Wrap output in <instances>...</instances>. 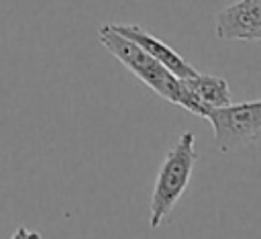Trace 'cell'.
<instances>
[{"label":"cell","instance_id":"obj_1","mask_svg":"<svg viewBox=\"0 0 261 239\" xmlns=\"http://www.w3.org/2000/svg\"><path fill=\"white\" fill-rule=\"evenodd\" d=\"M98 39L110 55H114L130 74H135L145 86H149L163 100H167L171 104H177V106L186 108L188 112H192L196 116H202V118L206 116L208 108H204L196 100V96L188 90V86L184 84L181 78L173 76L165 65H161L155 57H151L137 43L118 35L110 27V22L102 25L98 29Z\"/></svg>","mask_w":261,"mask_h":239},{"label":"cell","instance_id":"obj_2","mask_svg":"<svg viewBox=\"0 0 261 239\" xmlns=\"http://www.w3.org/2000/svg\"><path fill=\"white\" fill-rule=\"evenodd\" d=\"M198 161L196 151V137L192 133H181L177 143L167 151L163 163L159 165L151 206H149V227L159 229L165 217L173 210L181 194L186 192L194 165Z\"/></svg>","mask_w":261,"mask_h":239},{"label":"cell","instance_id":"obj_3","mask_svg":"<svg viewBox=\"0 0 261 239\" xmlns=\"http://www.w3.org/2000/svg\"><path fill=\"white\" fill-rule=\"evenodd\" d=\"M204 118L212 125L214 145L222 153L253 145L261 139V98L208 108Z\"/></svg>","mask_w":261,"mask_h":239},{"label":"cell","instance_id":"obj_4","mask_svg":"<svg viewBox=\"0 0 261 239\" xmlns=\"http://www.w3.org/2000/svg\"><path fill=\"white\" fill-rule=\"evenodd\" d=\"M222 41H261V0H237L216 14Z\"/></svg>","mask_w":261,"mask_h":239},{"label":"cell","instance_id":"obj_5","mask_svg":"<svg viewBox=\"0 0 261 239\" xmlns=\"http://www.w3.org/2000/svg\"><path fill=\"white\" fill-rule=\"evenodd\" d=\"M110 27L118 35L126 37L128 41H133L141 49H145L151 57H155L161 65H165L173 76L186 80V78H192V76L198 74V69L194 65H190L175 49H171L167 43H163L161 39H157L155 35H151L147 29H143L139 25H112V22H110Z\"/></svg>","mask_w":261,"mask_h":239},{"label":"cell","instance_id":"obj_6","mask_svg":"<svg viewBox=\"0 0 261 239\" xmlns=\"http://www.w3.org/2000/svg\"><path fill=\"white\" fill-rule=\"evenodd\" d=\"M184 84L188 86V90L196 96V100L204 108H220V106H226L232 102V94H230L228 82L224 78L198 71L196 76L186 78Z\"/></svg>","mask_w":261,"mask_h":239},{"label":"cell","instance_id":"obj_7","mask_svg":"<svg viewBox=\"0 0 261 239\" xmlns=\"http://www.w3.org/2000/svg\"><path fill=\"white\" fill-rule=\"evenodd\" d=\"M10 239H43V235L39 231H31L27 227H16V231L12 233Z\"/></svg>","mask_w":261,"mask_h":239}]
</instances>
